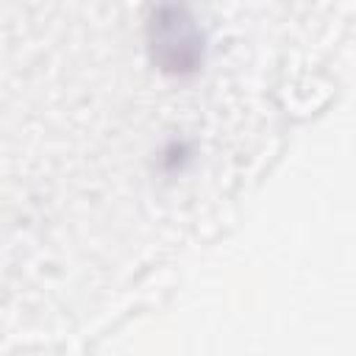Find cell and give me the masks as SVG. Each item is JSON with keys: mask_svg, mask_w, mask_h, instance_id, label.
Returning <instances> with one entry per match:
<instances>
[{"mask_svg": "<svg viewBox=\"0 0 356 356\" xmlns=\"http://www.w3.org/2000/svg\"><path fill=\"white\" fill-rule=\"evenodd\" d=\"M200 31L186 8L161 6L153 14V47L164 67L170 70H192L200 58Z\"/></svg>", "mask_w": 356, "mask_h": 356, "instance_id": "cell-1", "label": "cell"}]
</instances>
